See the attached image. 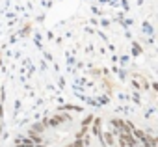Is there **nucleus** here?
Listing matches in <instances>:
<instances>
[{
  "label": "nucleus",
  "instance_id": "f257e3e1",
  "mask_svg": "<svg viewBox=\"0 0 158 147\" xmlns=\"http://www.w3.org/2000/svg\"><path fill=\"white\" fill-rule=\"evenodd\" d=\"M30 28H32V26H30V24H26V28H23V36H26V34L30 32Z\"/></svg>",
  "mask_w": 158,
  "mask_h": 147
},
{
  "label": "nucleus",
  "instance_id": "f03ea898",
  "mask_svg": "<svg viewBox=\"0 0 158 147\" xmlns=\"http://www.w3.org/2000/svg\"><path fill=\"white\" fill-rule=\"evenodd\" d=\"M106 143H114V140H112V134H106Z\"/></svg>",
  "mask_w": 158,
  "mask_h": 147
},
{
  "label": "nucleus",
  "instance_id": "7ed1b4c3",
  "mask_svg": "<svg viewBox=\"0 0 158 147\" xmlns=\"http://www.w3.org/2000/svg\"><path fill=\"white\" fill-rule=\"evenodd\" d=\"M0 61H2V54H0Z\"/></svg>",
  "mask_w": 158,
  "mask_h": 147
}]
</instances>
